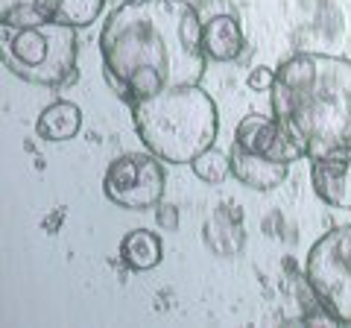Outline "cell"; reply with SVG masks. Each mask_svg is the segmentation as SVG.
Here are the masks:
<instances>
[{
	"label": "cell",
	"mask_w": 351,
	"mask_h": 328,
	"mask_svg": "<svg viewBox=\"0 0 351 328\" xmlns=\"http://www.w3.org/2000/svg\"><path fill=\"white\" fill-rule=\"evenodd\" d=\"M202 24L188 0H123L100 32L103 71L123 100H141L205 76Z\"/></svg>",
	"instance_id": "cell-1"
},
{
	"label": "cell",
	"mask_w": 351,
	"mask_h": 328,
	"mask_svg": "<svg viewBox=\"0 0 351 328\" xmlns=\"http://www.w3.org/2000/svg\"><path fill=\"white\" fill-rule=\"evenodd\" d=\"M272 117L316 161L351 150V59L295 53L276 68Z\"/></svg>",
	"instance_id": "cell-2"
},
{
	"label": "cell",
	"mask_w": 351,
	"mask_h": 328,
	"mask_svg": "<svg viewBox=\"0 0 351 328\" xmlns=\"http://www.w3.org/2000/svg\"><path fill=\"white\" fill-rule=\"evenodd\" d=\"M132 124L144 147L170 164H191L214 147L219 115L211 94L199 85H179V89L132 100Z\"/></svg>",
	"instance_id": "cell-3"
},
{
	"label": "cell",
	"mask_w": 351,
	"mask_h": 328,
	"mask_svg": "<svg viewBox=\"0 0 351 328\" xmlns=\"http://www.w3.org/2000/svg\"><path fill=\"white\" fill-rule=\"evenodd\" d=\"M76 27L59 21L9 27L3 24V65L24 82L64 89L76 82Z\"/></svg>",
	"instance_id": "cell-4"
},
{
	"label": "cell",
	"mask_w": 351,
	"mask_h": 328,
	"mask_svg": "<svg viewBox=\"0 0 351 328\" xmlns=\"http://www.w3.org/2000/svg\"><path fill=\"white\" fill-rule=\"evenodd\" d=\"M304 276L319 308L334 323L351 325V226H337L316 240Z\"/></svg>",
	"instance_id": "cell-5"
},
{
	"label": "cell",
	"mask_w": 351,
	"mask_h": 328,
	"mask_svg": "<svg viewBox=\"0 0 351 328\" xmlns=\"http://www.w3.org/2000/svg\"><path fill=\"white\" fill-rule=\"evenodd\" d=\"M164 167L152 152H126L106 167L103 194L120 209L149 211L164 200Z\"/></svg>",
	"instance_id": "cell-6"
},
{
	"label": "cell",
	"mask_w": 351,
	"mask_h": 328,
	"mask_svg": "<svg viewBox=\"0 0 351 328\" xmlns=\"http://www.w3.org/2000/svg\"><path fill=\"white\" fill-rule=\"evenodd\" d=\"M234 141L252 152H261V156L284 161V164L307 159L304 150L295 144V138L276 117H267V115H246L234 129Z\"/></svg>",
	"instance_id": "cell-7"
},
{
	"label": "cell",
	"mask_w": 351,
	"mask_h": 328,
	"mask_svg": "<svg viewBox=\"0 0 351 328\" xmlns=\"http://www.w3.org/2000/svg\"><path fill=\"white\" fill-rule=\"evenodd\" d=\"M106 0H36L32 6H21L15 12L3 15V24L24 27L38 24V21H59L71 27H88L100 18Z\"/></svg>",
	"instance_id": "cell-8"
},
{
	"label": "cell",
	"mask_w": 351,
	"mask_h": 328,
	"mask_svg": "<svg viewBox=\"0 0 351 328\" xmlns=\"http://www.w3.org/2000/svg\"><path fill=\"white\" fill-rule=\"evenodd\" d=\"M311 185L316 200L331 209L351 211V150L316 159L311 167Z\"/></svg>",
	"instance_id": "cell-9"
},
{
	"label": "cell",
	"mask_w": 351,
	"mask_h": 328,
	"mask_svg": "<svg viewBox=\"0 0 351 328\" xmlns=\"http://www.w3.org/2000/svg\"><path fill=\"white\" fill-rule=\"evenodd\" d=\"M228 156H232V173L237 176V182H243L255 191L278 188L290 173V164L267 159V156H261V152H252L243 144H237V141L232 144V150H228Z\"/></svg>",
	"instance_id": "cell-10"
},
{
	"label": "cell",
	"mask_w": 351,
	"mask_h": 328,
	"mask_svg": "<svg viewBox=\"0 0 351 328\" xmlns=\"http://www.w3.org/2000/svg\"><path fill=\"white\" fill-rule=\"evenodd\" d=\"M246 47L243 30L234 15H214L202 24V50L214 62H234Z\"/></svg>",
	"instance_id": "cell-11"
},
{
	"label": "cell",
	"mask_w": 351,
	"mask_h": 328,
	"mask_svg": "<svg viewBox=\"0 0 351 328\" xmlns=\"http://www.w3.org/2000/svg\"><path fill=\"white\" fill-rule=\"evenodd\" d=\"M80 129H82V112L80 106L68 100L47 106L36 124V132L44 141H71L80 135Z\"/></svg>",
	"instance_id": "cell-12"
},
{
	"label": "cell",
	"mask_w": 351,
	"mask_h": 328,
	"mask_svg": "<svg viewBox=\"0 0 351 328\" xmlns=\"http://www.w3.org/2000/svg\"><path fill=\"white\" fill-rule=\"evenodd\" d=\"M120 261L135 270V272H147L152 267L161 264V237L149 229H135L120 240Z\"/></svg>",
	"instance_id": "cell-13"
},
{
	"label": "cell",
	"mask_w": 351,
	"mask_h": 328,
	"mask_svg": "<svg viewBox=\"0 0 351 328\" xmlns=\"http://www.w3.org/2000/svg\"><path fill=\"white\" fill-rule=\"evenodd\" d=\"M191 167H193V173H196V179H199V182L217 185V182H223L228 173H232V156L223 152V150L208 147L202 156H196L191 161Z\"/></svg>",
	"instance_id": "cell-14"
},
{
	"label": "cell",
	"mask_w": 351,
	"mask_h": 328,
	"mask_svg": "<svg viewBox=\"0 0 351 328\" xmlns=\"http://www.w3.org/2000/svg\"><path fill=\"white\" fill-rule=\"evenodd\" d=\"M272 80H276V71L269 68H255L249 76H246V85L252 91H269L272 89Z\"/></svg>",
	"instance_id": "cell-15"
},
{
	"label": "cell",
	"mask_w": 351,
	"mask_h": 328,
	"mask_svg": "<svg viewBox=\"0 0 351 328\" xmlns=\"http://www.w3.org/2000/svg\"><path fill=\"white\" fill-rule=\"evenodd\" d=\"M156 217H158V226L161 229H176V226H179V211H176V205H161L158 202Z\"/></svg>",
	"instance_id": "cell-16"
},
{
	"label": "cell",
	"mask_w": 351,
	"mask_h": 328,
	"mask_svg": "<svg viewBox=\"0 0 351 328\" xmlns=\"http://www.w3.org/2000/svg\"><path fill=\"white\" fill-rule=\"evenodd\" d=\"M36 0H0V12H15V9H21V6H32Z\"/></svg>",
	"instance_id": "cell-17"
}]
</instances>
